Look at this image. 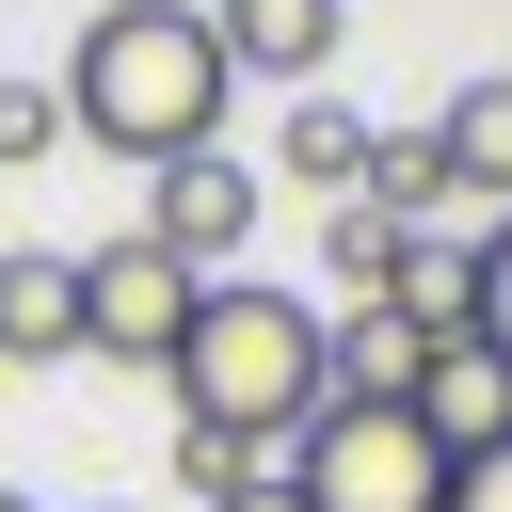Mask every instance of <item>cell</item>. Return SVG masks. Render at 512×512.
Segmentation results:
<instances>
[{
    "instance_id": "cell-1",
    "label": "cell",
    "mask_w": 512,
    "mask_h": 512,
    "mask_svg": "<svg viewBox=\"0 0 512 512\" xmlns=\"http://www.w3.org/2000/svg\"><path fill=\"white\" fill-rule=\"evenodd\" d=\"M224 96H240V64H224L208 0H112V16L64 48V128L112 144L128 176L208 160V144H224Z\"/></svg>"
},
{
    "instance_id": "cell-2",
    "label": "cell",
    "mask_w": 512,
    "mask_h": 512,
    "mask_svg": "<svg viewBox=\"0 0 512 512\" xmlns=\"http://www.w3.org/2000/svg\"><path fill=\"white\" fill-rule=\"evenodd\" d=\"M176 416L192 432H240V448H304L320 416H336V320L304 304V288H272V272H208V304H192V336H176Z\"/></svg>"
},
{
    "instance_id": "cell-3",
    "label": "cell",
    "mask_w": 512,
    "mask_h": 512,
    "mask_svg": "<svg viewBox=\"0 0 512 512\" xmlns=\"http://www.w3.org/2000/svg\"><path fill=\"white\" fill-rule=\"evenodd\" d=\"M288 496L304 512H448V448L416 432V400H336L288 448Z\"/></svg>"
},
{
    "instance_id": "cell-4",
    "label": "cell",
    "mask_w": 512,
    "mask_h": 512,
    "mask_svg": "<svg viewBox=\"0 0 512 512\" xmlns=\"http://www.w3.org/2000/svg\"><path fill=\"white\" fill-rule=\"evenodd\" d=\"M192 304H208V272H176L160 240H80V352L96 368H176Z\"/></svg>"
},
{
    "instance_id": "cell-5",
    "label": "cell",
    "mask_w": 512,
    "mask_h": 512,
    "mask_svg": "<svg viewBox=\"0 0 512 512\" xmlns=\"http://www.w3.org/2000/svg\"><path fill=\"white\" fill-rule=\"evenodd\" d=\"M128 240H160L176 272H208V256H240V240H256V160H224V144H208V160H176V176H144V224H128Z\"/></svg>"
},
{
    "instance_id": "cell-6",
    "label": "cell",
    "mask_w": 512,
    "mask_h": 512,
    "mask_svg": "<svg viewBox=\"0 0 512 512\" xmlns=\"http://www.w3.org/2000/svg\"><path fill=\"white\" fill-rule=\"evenodd\" d=\"M208 32H224V64H240V80H288V96H320V64H336L352 0H208Z\"/></svg>"
},
{
    "instance_id": "cell-7",
    "label": "cell",
    "mask_w": 512,
    "mask_h": 512,
    "mask_svg": "<svg viewBox=\"0 0 512 512\" xmlns=\"http://www.w3.org/2000/svg\"><path fill=\"white\" fill-rule=\"evenodd\" d=\"M416 432H432L448 464H480V448H512V368H496L480 336H432V368H416Z\"/></svg>"
},
{
    "instance_id": "cell-8",
    "label": "cell",
    "mask_w": 512,
    "mask_h": 512,
    "mask_svg": "<svg viewBox=\"0 0 512 512\" xmlns=\"http://www.w3.org/2000/svg\"><path fill=\"white\" fill-rule=\"evenodd\" d=\"M80 352V256H0V368H64Z\"/></svg>"
},
{
    "instance_id": "cell-9",
    "label": "cell",
    "mask_w": 512,
    "mask_h": 512,
    "mask_svg": "<svg viewBox=\"0 0 512 512\" xmlns=\"http://www.w3.org/2000/svg\"><path fill=\"white\" fill-rule=\"evenodd\" d=\"M272 160H288L304 192H336V208H352V192H368V112H352V96H288Z\"/></svg>"
},
{
    "instance_id": "cell-10",
    "label": "cell",
    "mask_w": 512,
    "mask_h": 512,
    "mask_svg": "<svg viewBox=\"0 0 512 512\" xmlns=\"http://www.w3.org/2000/svg\"><path fill=\"white\" fill-rule=\"evenodd\" d=\"M416 368H432V336L400 304H336V400H416Z\"/></svg>"
},
{
    "instance_id": "cell-11",
    "label": "cell",
    "mask_w": 512,
    "mask_h": 512,
    "mask_svg": "<svg viewBox=\"0 0 512 512\" xmlns=\"http://www.w3.org/2000/svg\"><path fill=\"white\" fill-rule=\"evenodd\" d=\"M432 144H448V192L512 208V80H464V96L432 112Z\"/></svg>"
},
{
    "instance_id": "cell-12",
    "label": "cell",
    "mask_w": 512,
    "mask_h": 512,
    "mask_svg": "<svg viewBox=\"0 0 512 512\" xmlns=\"http://www.w3.org/2000/svg\"><path fill=\"white\" fill-rule=\"evenodd\" d=\"M384 304H400L416 336H464V320H480V240H432V224H416V240H400V288H384Z\"/></svg>"
},
{
    "instance_id": "cell-13",
    "label": "cell",
    "mask_w": 512,
    "mask_h": 512,
    "mask_svg": "<svg viewBox=\"0 0 512 512\" xmlns=\"http://www.w3.org/2000/svg\"><path fill=\"white\" fill-rule=\"evenodd\" d=\"M368 208H384V224H432V208H448V144H432V128H368Z\"/></svg>"
},
{
    "instance_id": "cell-14",
    "label": "cell",
    "mask_w": 512,
    "mask_h": 512,
    "mask_svg": "<svg viewBox=\"0 0 512 512\" xmlns=\"http://www.w3.org/2000/svg\"><path fill=\"white\" fill-rule=\"evenodd\" d=\"M400 240H416V224H384L368 192H352V208L320 224V256H336V288H352V304H384V288H400Z\"/></svg>"
},
{
    "instance_id": "cell-15",
    "label": "cell",
    "mask_w": 512,
    "mask_h": 512,
    "mask_svg": "<svg viewBox=\"0 0 512 512\" xmlns=\"http://www.w3.org/2000/svg\"><path fill=\"white\" fill-rule=\"evenodd\" d=\"M256 480H288V464H272V448H240V432H176V496H192V512H240Z\"/></svg>"
},
{
    "instance_id": "cell-16",
    "label": "cell",
    "mask_w": 512,
    "mask_h": 512,
    "mask_svg": "<svg viewBox=\"0 0 512 512\" xmlns=\"http://www.w3.org/2000/svg\"><path fill=\"white\" fill-rule=\"evenodd\" d=\"M48 144H80L64 128V80H0V176H32Z\"/></svg>"
},
{
    "instance_id": "cell-17",
    "label": "cell",
    "mask_w": 512,
    "mask_h": 512,
    "mask_svg": "<svg viewBox=\"0 0 512 512\" xmlns=\"http://www.w3.org/2000/svg\"><path fill=\"white\" fill-rule=\"evenodd\" d=\"M464 336H480V352H496V368H512V208H496V224H480V320H464Z\"/></svg>"
},
{
    "instance_id": "cell-18",
    "label": "cell",
    "mask_w": 512,
    "mask_h": 512,
    "mask_svg": "<svg viewBox=\"0 0 512 512\" xmlns=\"http://www.w3.org/2000/svg\"><path fill=\"white\" fill-rule=\"evenodd\" d=\"M448 512H512V448H480V464H448Z\"/></svg>"
},
{
    "instance_id": "cell-19",
    "label": "cell",
    "mask_w": 512,
    "mask_h": 512,
    "mask_svg": "<svg viewBox=\"0 0 512 512\" xmlns=\"http://www.w3.org/2000/svg\"><path fill=\"white\" fill-rule=\"evenodd\" d=\"M240 512H304V496H288V480H256V496H240Z\"/></svg>"
},
{
    "instance_id": "cell-20",
    "label": "cell",
    "mask_w": 512,
    "mask_h": 512,
    "mask_svg": "<svg viewBox=\"0 0 512 512\" xmlns=\"http://www.w3.org/2000/svg\"><path fill=\"white\" fill-rule=\"evenodd\" d=\"M0 512H32V496H0Z\"/></svg>"
}]
</instances>
